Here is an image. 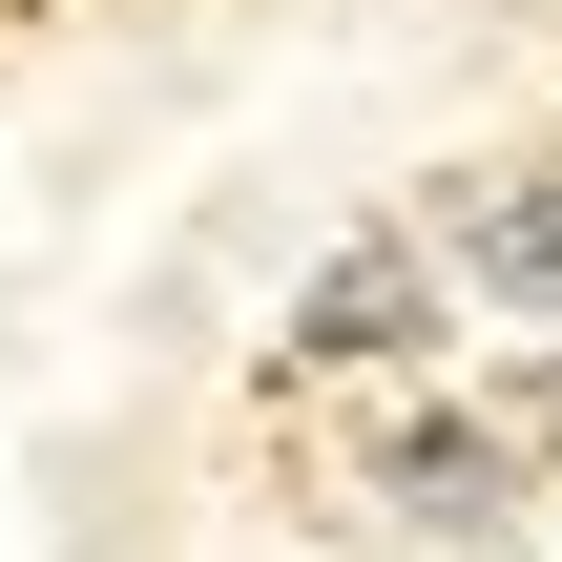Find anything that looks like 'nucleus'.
Returning <instances> with one entry per match:
<instances>
[{
    "label": "nucleus",
    "instance_id": "nucleus-1",
    "mask_svg": "<svg viewBox=\"0 0 562 562\" xmlns=\"http://www.w3.org/2000/svg\"><path fill=\"white\" fill-rule=\"evenodd\" d=\"M438 334H459L438 229H355V250L292 271V375H396V355H438Z\"/></svg>",
    "mask_w": 562,
    "mask_h": 562
},
{
    "label": "nucleus",
    "instance_id": "nucleus-2",
    "mask_svg": "<svg viewBox=\"0 0 562 562\" xmlns=\"http://www.w3.org/2000/svg\"><path fill=\"white\" fill-rule=\"evenodd\" d=\"M438 271L480 313H562V167H459L438 188Z\"/></svg>",
    "mask_w": 562,
    "mask_h": 562
},
{
    "label": "nucleus",
    "instance_id": "nucleus-3",
    "mask_svg": "<svg viewBox=\"0 0 562 562\" xmlns=\"http://www.w3.org/2000/svg\"><path fill=\"white\" fill-rule=\"evenodd\" d=\"M375 480H396V521H438V542H480V521L521 501V417H417V438H396Z\"/></svg>",
    "mask_w": 562,
    "mask_h": 562
},
{
    "label": "nucleus",
    "instance_id": "nucleus-4",
    "mask_svg": "<svg viewBox=\"0 0 562 562\" xmlns=\"http://www.w3.org/2000/svg\"><path fill=\"white\" fill-rule=\"evenodd\" d=\"M521 459H542V480H562V355H542V375H521Z\"/></svg>",
    "mask_w": 562,
    "mask_h": 562
}]
</instances>
